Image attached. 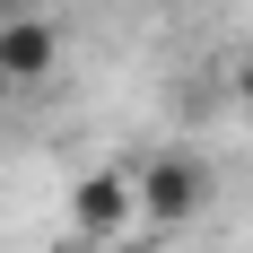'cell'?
Masks as SVG:
<instances>
[{
	"mask_svg": "<svg viewBox=\"0 0 253 253\" xmlns=\"http://www.w3.org/2000/svg\"><path fill=\"white\" fill-rule=\"evenodd\" d=\"M210 210V166L192 149H157L149 166H140V227H192V218H201Z\"/></svg>",
	"mask_w": 253,
	"mask_h": 253,
	"instance_id": "cell-1",
	"label": "cell"
},
{
	"mask_svg": "<svg viewBox=\"0 0 253 253\" xmlns=\"http://www.w3.org/2000/svg\"><path fill=\"white\" fill-rule=\"evenodd\" d=\"M70 227L87 236V245H114L123 227H140V175H123V166L79 175L70 183Z\"/></svg>",
	"mask_w": 253,
	"mask_h": 253,
	"instance_id": "cell-2",
	"label": "cell"
},
{
	"mask_svg": "<svg viewBox=\"0 0 253 253\" xmlns=\"http://www.w3.org/2000/svg\"><path fill=\"white\" fill-rule=\"evenodd\" d=\"M0 70H9V87H44V79L61 70V26H52L44 9L0 18Z\"/></svg>",
	"mask_w": 253,
	"mask_h": 253,
	"instance_id": "cell-3",
	"label": "cell"
},
{
	"mask_svg": "<svg viewBox=\"0 0 253 253\" xmlns=\"http://www.w3.org/2000/svg\"><path fill=\"white\" fill-rule=\"evenodd\" d=\"M236 96H245V105H253V52H245V70H236Z\"/></svg>",
	"mask_w": 253,
	"mask_h": 253,
	"instance_id": "cell-4",
	"label": "cell"
},
{
	"mask_svg": "<svg viewBox=\"0 0 253 253\" xmlns=\"http://www.w3.org/2000/svg\"><path fill=\"white\" fill-rule=\"evenodd\" d=\"M18 9H35V0H0V18H18Z\"/></svg>",
	"mask_w": 253,
	"mask_h": 253,
	"instance_id": "cell-5",
	"label": "cell"
},
{
	"mask_svg": "<svg viewBox=\"0 0 253 253\" xmlns=\"http://www.w3.org/2000/svg\"><path fill=\"white\" fill-rule=\"evenodd\" d=\"M140 9H183V0H140Z\"/></svg>",
	"mask_w": 253,
	"mask_h": 253,
	"instance_id": "cell-6",
	"label": "cell"
},
{
	"mask_svg": "<svg viewBox=\"0 0 253 253\" xmlns=\"http://www.w3.org/2000/svg\"><path fill=\"white\" fill-rule=\"evenodd\" d=\"M0 96H9V70H0Z\"/></svg>",
	"mask_w": 253,
	"mask_h": 253,
	"instance_id": "cell-7",
	"label": "cell"
}]
</instances>
